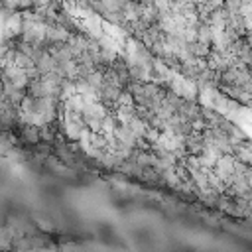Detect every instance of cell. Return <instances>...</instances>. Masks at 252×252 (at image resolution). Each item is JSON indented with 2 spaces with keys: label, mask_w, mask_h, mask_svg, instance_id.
Returning a JSON list of instances; mask_svg holds the SVG:
<instances>
[{
  "label": "cell",
  "mask_w": 252,
  "mask_h": 252,
  "mask_svg": "<svg viewBox=\"0 0 252 252\" xmlns=\"http://www.w3.org/2000/svg\"><path fill=\"white\" fill-rule=\"evenodd\" d=\"M22 24H24V20H22L20 10H12V12L6 16V22H4V26H2V39H4V41H14L16 37H20V33H22Z\"/></svg>",
  "instance_id": "6da1fadb"
},
{
  "label": "cell",
  "mask_w": 252,
  "mask_h": 252,
  "mask_svg": "<svg viewBox=\"0 0 252 252\" xmlns=\"http://www.w3.org/2000/svg\"><path fill=\"white\" fill-rule=\"evenodd\" d=\"M55 65H57V61L53 59V55H51L47 49H43V51L33 59V67L37 69L39 75H45V73L55 71Z\"/></svg>",
  "instance_id": "7a4b0ae2"
},
{
  "label": "cell",
  "mask_w": 252,
  "mask_h": 252,
  "mask_svg": "<svg viewBox=\"0 0 252 252\" xmlns=\"http://www.w3.org/2000/svg\"><path fill=\"white\" fill-rule=\"evenodd\" d=\"M112 136L120 142V144H124V146H128V148H134V144H136V134L126 126V124H116L114 126V130H112Z\"/></svg>",
  "instance_id": "3957f363"
},
{
  "label": "cell",
  "mask_w": 252,
  "mask_h": 252,
  "mask_svg": "<svg viewBox=\"0 0 252 252\" xmlns=\"http://www.w3.org/2000/svg\"><path fill=\"white\" fill-rule=\"evenodd\" d=\"M106 112H108V108L100 100H94V102H85V106L81 110V116H83V120H87V118H98L100 120Z\"/></svg>",
  "instance_id": "277c9868"
},
{
  "label": "cell",
  "mask_w": 252,
  "mask_h": 252,
  "mask_svg": "<svg viewBox=\"0 0 252 252\" xmlns=\"http://www.w3.org/2000/svg\"><path fill=\"white\" fill-rule=\"evenodd\" d=\"M87 41H89V37H87L85 33H73V32H71L67 43H69V49H71V53H73L75 59L87 49Z\"/></svg>",
  "instance_id": "5b68a950"
},
{
  "label": "cell",
  "mask_w": 252,
  "mask_h": 252,
  "mask_svg": "<svg viewBox=\"0 0 252 252\" xmlns=\"http://www.w3.org/2000/svg\"><path fill=\"white\" fill-rule=\"evenodd\" d=\"M112 112H114V116H116V122H118V124H128V122L136 116L134 106H122V104H118Z\"/></svg>",
  "instance_id": "8992f818"
},
{
  "label": "cell",
  "mask_w": 252,
  "mask_h": 252,
  "mask_svg": "<svg viewBox=\"0 0 252 252\" xmlns=\"http://www.w3.org/2000/svg\"><path fill=\"white\" fill-rule=\"evenodd\" d=\"M22 138L30 144H37L41 142L39 140V128L33 126V124H22Z\"/></svg>",
  "instance_id": "52a82bcc"
},
{
  "label": "cell",
  "mask_w": 252,
  "mask_h": 252,
  "mask_svg": "<svg viewBox=\"0 0 252 252\" xmlns=\"http://www.w3.org/2000/svg\"><path fill=\"white\" fill-rule=\"evenodd\" d=\"M187 49H189V53L195 55V57H207L209 51H211V45H209V43H201V41L195 39V41L187 43Z\"/></svg>",
  "instance_id": "ba28073f"
},
{
  "label": "cell",
  "mask_w": 252,
  "mask_h": 252,
  "mask_svg": "<svg viewBox=\"0 0 252 252\" xmlns=\"http://www.w3.org/2000/svg\"><path fill=\"white\" fill-rule=\"evenodd\" d=\"M140 20H142L146 26H150V24H156V22H158V10L154 8V4H152V6H142Z\"/></svg>",
  "instance_id": "9c48e42d"
},
{
  "label": "cell",
  "mask_w": 252,
  "mask_h": 252,
  "mask_svg": "<svg viewBox=\"0 0 252 252\" xmlns=\"http://www.w3.org/2000/svg\"><path fill=\"white\" fill-rule=\"evenodd\" d=\"M159 179L161 181H165L169 187H177L179 185V177H177V173H175V165L173 167H167V169H163V171H159Z\"/></svg>",
  "instance_id": "30bf717a"
},
{
  "label": "cell",
  "mask_w": 252,
  "mask_h": 252,
  "mask_svg": "<svg viewBox=\"0 0 252 252\" xmlns=\"http://www.w3.org/2000/svg\"><path fill=\"white\" fill-rule=\"evenodd\" d=\"M12 63H14L16 67L28 69V67H32V65H33V59H32V57H28L26 53H22V51H18V49L14 47V59H12Z\"/></svg>",
  "instance_id": "8fae6325"
},
{
  "label": "cell",
  "mask_w": 252,
  "mask_h": 252,
  "mask_svg": "<svg viewBox=\"0 0 252 252\" xmlns=\"http://www.w3.org/2000/svg\"><path fill=\"white\" fill-rule=\"evenodd\" d=\"M126 126H128L136 136H144V132H146V128H148V122H146V120H142L140 116H134Z\"/></svg>",
  "instance_id": "7c38bea8"
},
{
  "label": "cell",
  "mask_w": 252,
  "mask_h": 252,
  "mask_svg": "<svg viewBox=\"0 0 252 252\" xmlns=\"http://www.w3.org/2000/svg\"><path fill=\"white\" fill-rule=\"evenodd\" d=\"M33 224H35V228H39V230H43V232H53V230H55L51 219H45V217L33 215Z\"/></svg>",
  "instance_id": "4fadbf2b"
},
{
  "label": "cell",
  "mask_w": 252,
  "mask_h": 252,
  "mask_svg": "<svg viewBox=\"0 0 252 252\" xmlns=\"http://www.w3.org/2000/svg\"><path fill=\"white\" fill-rule=\"evenodd\" d=\"M37 128H39V140H43V142H53L55 140V132H53L51 122L49 124H41Z\"/></svg>",
  "instance_id": "5bb4252c"
},
{
  "label": "cell",
  "mask_w": 252,
  "mask_h": 252,
  "mask_svg": "<svg viewBox=\"0 0 252 252\" xmlns=\"http://www.w3.org/2000/svg\"><path fill=\"white\" fill-rule=\"evenodd\" d=\"M118 104H122V106H134L132 93H130V91H126V89H122V91H120V94H118V98H116V106H118Z\"/></svg>",
  "instance_id": "9a60e30c"
},
{
  "label": "cell",
  "mask_w": 252,
  "mask_h": 252,
  "mask_svg": "<svg viewBox=\"0 0 252 252\" xmlns=\"http://www.w3.org/2000/svg\"><path fill=\"white\" fill-rule=\"evenodd\" d=\"M4 156L8 158V161H10V163H18V161H22V159H24V152H22V150H16L14 146H12V148H8V150L4 152Z\"/></svg>",
  "instance_id": "2e32d148"
},
{
  "label": "cell",
  "mask_w": 252,
  "mask_h": 252,
  "mask_svg": "<svg viewBox=\"0 0 252 252\" xmlns=\"http://www.w3.org/2000/svg\"><path fill=\"white\" fill-rule=\"evenodd\" d=\"M0 4L8 10H18L20 8V0H0Z\"/></svg>",
  "instance_id": "e0dca14e"
},
{
  "label": "cell",
  "mask_w": 252,
  "mask_h": 252,
  "mask_svg": "<svg viewBox=\"0 0 252 252\" xmlns=\"http://www.w3.org/2000/svg\"><path fill=\"white\" fill-rule=\"evenodd\" d=\"M12 248V240H0V250H10Z\"/></svg>",
  "instance_id": "ac0fdd59"
},
{
  "label": "cell",
  "mask_w": 252,
  "mask_h": 252,
  "mask_svg": "<svg viewBox=\"0 0 252 252\" xmlns=\"http://www.w3.org/2000/svg\"><path fill=\"white\" fill-rule=\"evenodd\" d=\"M0 91H2V81H0Z\"/></svg>",
  "instance_id": "d6986e66"
}]
</instances>
